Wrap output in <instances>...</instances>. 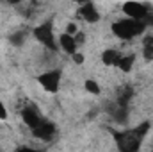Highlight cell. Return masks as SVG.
I'll list each match as a JSON object with an SVG mask.
<instances>
[{"label":"cell","mask_w":153,"mask_h":152,"mask_svg":"<svg viewBox=\"0 0 153 152\" xmlns=\"http://www.w3.org/2000/svg\"><path fill=\"white\" fill-rule=\"evenodd\" d=\"M146 29L144 22H137V20H130V18H121L112 23V32L114 36H117L119 39H134L135 36L143 34Z\"/></svg>","instance_id":"cell-1"},{"label":"cell","mask_w":153,"mask_h":152,"mask_svg":"<svg viewBox=\"0 0 153 152\" xmlns=\"http://www.w3.org/2000/svg\"><path fill=\"white\" fill-rule=\"evenodd\" d=\"M148 127H150V123H144V125L139 127V129L121 132V134L117 136L119 150L121 152H137L139 145H141V140H143V136H144V132H146Z\"/></svg>","instance_id":"cell-2"},{"label":"cell","mask_w":153,"mask_h":152,"mask_svg":"<svg viewBox=\"0 0 153 152\" xmlns=\"http://www.w3.org/2000/svg\"><path fill=\"white\" fill-rule=\"evenodd\" d=\"M20 116L23 120V123L32 131L34 127H38L39 122L43 120V114L39 113V109L34 104H29V102H23L22 108H20Z\"/></svg>","instance_id":"cell-3"},{"label":"cell","mask_w":153,"mask_h":152,"mask_svg":"<svg viewBox=\"0 0 153 152\" xmlns=\"http://www.w3.org/2000/svg\"><path fill=\"white\" fill-rule=\"evenodd\" d=\"M30 132H32L34 138H38L41 141H50V140H53V136L57 134V127H55V123H53L52 120L43 118V120L39 122L38 127H34Z\"/></svg>","instance_id":"cell-4"},{"label":"cell","mask_w":153,"mask_h":152,"mask_svg":"<svg viewBox=\"0 0 153 152\" xmlns=\"http://www.w3.org/2000/svg\"><path fill=\"white\" fill-rule=\"evenodd\" d=\"M38 82L50 93H57L61 86V72L59 70H46L38 75Z\"/></svg>","instance_id":"cell-5"},{"label":"cell","mask_w":153,"mask_h":152,"mask_svg":"<svg viewBox=\"0 0 153 152\" xmlns=\"http://www.w3.org/2000/svg\"><path fill=\"white\" fill-rule=\"evenodd\" d=\"M123 13L126 14V18L130 20H137V22H144L148 18V5L146 4H139V2H126L121 5Z\"/></svg>","instance_id":"cell-6"},{"label":"cell","mask_w":153,"mask_h":152,"mask_svg":"<svg viewBox=\"0 0 153 152\" xmlns=\"http://www.w3.org/2000/svg\"><path fill=\"white\" fill-rule=\"evenodd\" d=\"M78 14H80V18L85 20L87 23H96V22H100V18H102V14H100L96 4H93V2L82 4L80 9H78Z\"/></svg>","instance_id":"cell-7"},{"label":"cell","mask_w":153,"mask_h":152,"mask_svg":"<svg viewBox=\"0 0 153 152\" xmlns=\"http://www.w3.org/2000/svg\"><path fill=\"white\" fill-rule=\"evenodd\" d=\"M34 36L38 38L39 43H43V45H52L53 43V36H52V25L50 23H43V25H39L38 29H34Z\"/></svg>","instance_id":"cell-8"},{"label":"cell","mask_w":153,"mask_h":152,"mask_svg":"<svg viewBox=\"0 0 153 152\" xmlns=\"http://www.w3.org/2000/svg\"><path fill=\"white\" fill-rule=\"evenodd\" d=\"M59 48H61L62 52L70 54V56H73V54L78 52L76 43H75V38H73V36H68V34H64V32L59 36Z\"/></svg>","instance_id":"cell-9"},{"label":"cell","mask_w":153,"mask_h":152,"mask_svg":"<svg viewBox=\"0 0 153 152\" xmlns=\"http://www.w3.org/2000/svg\"><path fill=\"white\" fill-rule=\"evenodd\" d=\"M119 59H121V52H117L114 48H107L102 54V63L105 66H117Z\"/></svg>","instance_id":"cell-10"},{"label":"cell","mask_w":153,"mask_h":152,"mask_svg":"<svg viewBox=\"0 0 153 152\" xmlns=\"http://www.w3.org/2000/svg\"><path fill=\"white\" fill-rule=\"evenodd\" d=\"M27 31L25 29H16L11 36H9V43L13 45V47H22L23 43H25V39H27Z\"/></svg>","instance_id":"cell-11"},{"label":"cell","mask_w":153,"mask_h":152,"mask_svg":"<svg viewBox=\"0 0 153 152\" xmlns=\"http://www.w3.org/2000/svg\"><path fill=\"white\" fill-rule=\"evenodd\" d=\"M134 61H135V56H134V54L121 56V59H119V63H117V66H116V68H119L121 72H130V68H132Z\"/></svg>","instance_id":"cell-12"},{"label":"cell","mask_w":153,"mask_h":152,"mask_svg":"<svg viewBox=\"0 0 153 152\" xmlns=\"http://www.w3.org/2000/svg\"><path fill=\"white\" fill-rule=\"evenodd\" d=\"M84 88H85V91L91 93V95H100V93H102V88H100V84H98L94 79H85V81H84Z\"/></svg>","instance_id":"cell-13"},{"label":"cell","mask_w":153,"mask_h":152,"mask_svg":"<svg viewBox=\"0 0 153 152\" xmlns=\"http://www.w3.org/2000/svg\"><path fill=\"white\" fill-rule=\"evenodd\" d=\"M78 32H80V27H78V23H75V22H70V23L66 25V31H64V34H68V36H73V38H75Z\"/></svg>","instance_id":"cell-14"},{"label":"cell","mask_w":153,"mask_h":152,"mask_svg":"<svg viewBox=\"0 0 153 152\" xmlns=\"http://www.w3.org/2000/svg\"><path fill=\"white\" fill-rule=\"evenodd\" d=\"M71 59H73V63H75V65H82V63L85 61V57H84V54H82V52L73 54V56H71Z\"/></svg>","instance_id":"cell-15"},{"label":"cell","mask_w":153,"mask_h":152,"mask_svg":"<svg viewBox=\"0 0 153 152\" xmlns=\"http://www.w3.org/2000/svg\"><path fill=\"white\" fill-rule=\"evenodd\" d=\"M84 41H85V34H84V32L80 31V32H78V34H76V36H75V43H76V48H80V47L84 45Z\"/></svg>","instance_id":"cell-16"},{"label":"cell","mask_w":153,"mask_h":152,"mask_svg":"<svg viewBox=\"0 0 153 152\" xmlns=\"http://www.w3.org/2000/svg\"><path fill=\"white\" fill-rule=\"evenodd\" d=\"M18 152H39V150L34 149V147H29V145H22V147H18Z\"/></svg>","instance_id":"cell-17"},{"label":"cell","mask_w":153,"mask_h":152,"mask_svg":"<svg viewBox=\"0 0 153 152\" xmlns=\"http://www.w3.org/2000/svg\"><path fill=\"white\" fill-rule=\"evenodd\" d=\"M7 118V111H5V108L2 106V102H0V120H5Z\"/></svg>","instance_id":"cell-18"}]
</instances>
